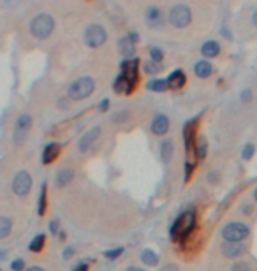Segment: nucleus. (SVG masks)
<instances>
[{"instance_id":"nucleus-3","label":"nucleus","mask_w":257,"mask_h":271,"mask_svg":"<svg viewBox=\"0 0 257 271\" xmlns=\"http://www.w3.org/2000/svg\"><path fill=\"white\" fill-rule=\"evenodd\" d=\"M93 90H95V81L88 76H83V78L71 83L69 88H67V95L73 101H85L92 95Z\"/></svg>"},{"instance_id":"nucleus-4","label":"nucleus","mask_w":257,"mask_h":271,"mask_svg":"<svg viewBox=\"0 0 257 271\" xmlns=\"http://www.w3.org/2000/svg\"><path fill=\"white\" fill-rule=\"evenodd\" d=\"M108 41V32H106V28L102 25H88L85 28V32H83V42H85V46L88 48H101L104 46V42Z\"/></svg>"},{"instance_id":"nucleus-14","label":"nucleus","mask_w":257,"mask_h":271,"mask_svg":"<svg viewBox=\"0 0 257 271\" xmlns=\"http://www.w3.org/2000/svg\"><path fill=\"white\" fill-rule=\"evenodd\" d=\"M194 74L201 79L210 78L211 74H213V65H211L208 60H199V62H196V65H194Z\"/></svg>"},{"instance_id":"nucleus-17","label":"nucleus","mask_w":257,"mask_h":271,"mask_svg":"<svg viewBox=\"0 0 257 271\" xmlns=\"http://www.w3.org/2000/svg\"><path fill=\"white\" fill-rule=\"evenodd\" d=\"M60 153V146L56 143H50L44 152H42V164H51L53 161H56V157Z\"/></svg>"},{"instance_id":"nucleus-29","label":"nucleus","mask_w":257,"mask_h":271,"mask_svg":"<svg viewBox=\"0 0 257 271\" xmlns=\"http://www.w3.org/2000/svg\"><path fill=\"white\" fill-rule=\"evenodd\" d=\"M23 268H25L23 259H16V261L11 262V270L13 271H23Z\"/></svg>"},{"instance_id":"nucleus-23","label":"nucleus","mask_w":257,"mask_h":271,"mask_svg":"<svg viewBox=\"0 0 257 271\" xmlns=\"http://www.w3.org/2000/svg\"><path fill=\"white\" fill-rule=\"evenodd\" d=\"M148 88L155 90V92H165L169 88V85H167V79H153V81L148 83Z\"/></svg>"},{"instance_id":"nucleus-26","label":"nucleus","mask_w":257,"mask_h":271,"mask_svg":"<svg viewBox=\"0 0 257 271\" xmlns=\"http://www.w3.org/2000/svg\"><path fill=\"white\" fill-rule=\"evenodd\" d=\"M150 56H152V62L161 64L162 58H164V53H162L161 48H152V50H150Z\"/></svg>"},{"instance_id":"nucleus-5","label":"nucleus","mask_w":257,"mask_h":271,"mask_svg":"<svg viewBox=\"0 0 257 271\" xmlns=\"http://www.w3.org/2000/svg\"><path fill=\"white\" fill-rule=\"evenodd\" d=\"M167 19L175 28H187L192 23V11L185 4H176L169 9Z\"/></svg>"},{"instance_id":"nucleus-27","label":"nucleus","mask_w":257,"mask_h":271,"mask_svg":"<svg viewBox=\"0 0 257 271\" xmlns=\"http://www.w3.org/2000/svg\"><path fill=\"white\" fill-rule=\"evenodd\" d=\"M145 71H147L148 74H157V72H161V65L155 64V62H148V64H145Z\"/></svg>"},{"instance_id":"nucleus-39","label":"nucleus","mask_w":257,"mask_h":271,"mask_svg":"<svg viewBox=\"0 0 257 271\" xmlns=\"http://www.w3.org/2000/svg\"><path fill=\"white\" fill-rule=\"evenodd\" d=\"M50 229H51V233H56V224H55V222H51V224H50Z\"/></svg>"},{"instance_id":"nucleus-31","label":"nucleus","mask_w":257,"mask_h":271,"mask_svg":"<svg viewBox=\"0 0 257 271\" xmlns=\"http://www.w3.org/2000/svg\"><path fill=\"white\" fill-rule=\"evenodd\" d=\"M194 167H196V164L194 162H187L185 164V171H187V175H185V178H190V175H192V171H194Z\"/></svg>"},{"instance_id":"nucleus-35","label":"nucleus","mask_w":257,"mask_h":271,"mask_svg":"<svg viewBox=\"0 0 257 271\" xmlns=\"http://www.w3.org/2000/svg\"><path fill=\"white\" fill-rule=\"evenodd\" d=\"M25 271H46V270L41 268V266H32V268H28V270H25Z\"/></svg>"},{"instance_id":"nucleus-8","label":"nucleus","mask_w":257,"mask_h":271,"mask_svg":"<svg viewBox=\"0 0 257 271\" xmlns=\"http://www.w3.org/2000/svg\"><path fill=\"white\" fill-rule=\"evenodd\" d=\"M11 189H13V192L16 194L18 198H25V196H28L30 190H32V175L25 169L18 171L13 178Z\"/></svg>"},{"instance_id":"nucleus-20","label":"nucleus","mask_w":257,"mask_h":271,"mask_svg":"<svg viewBox=\"0 0 257 271\" xmlns=\"http://www.w3.org/2000/svg\"><path fill=\"white\" fill-rule=\"evenodd\" d=\"M173 155H175V143L171 141V139H164V141L161 143V157H162V161L167 164V162H171Z\"/></svg>"},{"instance_id":"nucleus-36","label":"nucleus","mask_w":257,"mask_h":271,"mask_svg":"<svg viewBox=\"0 0 257 271\" xmlns=\"http://www.w3.org/2000/svg\"><path fill=\"white\" fill-rule=\"evenodd\" d=\"M125 271H147V270H141V268H138V266H128Z\"/></svg>"},{"instance_id":"nucleus-10","label":"nucleus","mask_w":257,"mask_h":271,"mask_svg":"<svg viewBox=\"0 0 257 271\" xmlns=\"http://www.w3.org/2000/svg\"><path fill=\"white\" fill-rule=\"evenodd\" d=\"M101 127H93V129H90L88 132H85V136H83L81 139H79V152L81 153H87L90 148H92V145L95 141H99V136H101Z\"/></svg>"},{"instance_id":"nucleus-22","label":"nucleus","mask_w":257,"mask_h":271,"mask_svg":"<svg viewBox=\"0 0 257 271\" xmlns=\"http://www.w3.org/2000/svg\"><path fill=\"white\" fill-rule=\"evenodd\" d=\"M11 229H13V222H11L9 217L2 215L0 217V238L5 239L7 236H9Z\"/></svg>"},{"instance_id":"nucleus-9","label":"nucleus","mask_w":257,"mask_h":271,"mask_svg":"<svg viewBox=\"0 0 257 271\" xmlns=\"http://www.w3.org/2000/svg\"><path fill=\"white\" fill-rule=\"evenodd\" d=\"M122 76L127 78L136 87L139 81V60L138 58L125 60L124 64H122Z\"/></svg>"},{"instance_id":"nucleus-30","label":"nucleus","mask_w":257,"mask_h":271,"mask_svg":"<svg viewBox=\"0 0 257 271\" xmlns=\"http://www.w3.org/2000/svg\"><path fill=\"white\" fill-rule=\"evenodd\" d=\"M254 152H256L254 145H247V146L243 148V159H245V161H248V159L254 155Z\"/></svg>"},{"instance_id":"nucleus-12","label":"nucleus","mask_w":257,"mask_h":271,"mask_svg":"<svg viewBox=\"0 0 257 271\" xmlns=\"http://www.w3.org/2000/svg\"><path fill=\"white\" fill-rule=\"evenodd\" d=\"M169 118L165 115H157L155 118L152 120V125H150V129L155 136H164V134L169 132Z\"/></svg>"},{"instance_id":"nucleus-28","label":"nucleus","mask_w":257,"mask_h":271,"mask_svg":"<svg viewBox=\"0 0 257 271\" xmlns=\"http://www.w3.org/2000/svg\"><path fill=\"white\" fill-rule=\"evenodd\" d=\"M122 253H124V248L118 247V248H115V250H108V252H106L104 255H106L108 259H118L120 255H122Z\"/></svg>"},{"instance_id":"nucleus-33","label":"nucleus","mask_w":257,"mask_h":271,"mask_svg":"<svg viewBox=\"0 0 257 271\" xmlns=\"http://www.w3.org/2000/svg\"><path fill=\"white\" fill-rule=\"evenodd\" d=\"M74 271H88V266L87 264H79V266L74 268Z\"/></svg>"},{"instance_id":"nucleus-24","label":"nucleus","mask_w":257,"mask_h":271,"mask_svg":"<svg viewBox=\"0 0 257 271\" xmlns=\"http://www.w3.org/2000/svg\"><path fill=\"white\" fill-rule=\"evenodd\" d=\"M44 243H46V236L44 235H37L36 238L32 239V243H30V250L32 252H41L42 248H44Z\"/></svg>"},{"instance_id":"nucleus-38","label":"nucleus","mask_w":257,"mask_h":271,"mask_svg":"<svg viewBox=\"0 0 257 271\" xmlns=\"http://www.w3.org/2000/svg\"><path fill=\"white\" fill-rule=\"evenodd\" d=\"M69 255H73V248H67V250H65L64 257H65V259H69Z\"/></svg>"},{"instance_id":"nucleus-13","label":"nucleus","mask_w":257,"mask_h":271,"mask_svg":"<svg viewBox=\"0 0 257 271\" xmlns=\"http://www.w3.org/2000/svg\"><path fill=\"white\" fill-rule=\"evenodd\" d=\"M245 252H247V247H245L243 243H229V241H225V243L222 245V253L229 259L241 257Z\"/></svg>"},{"instance_id":"nucleus-11","label":"nucleus","mask_w":257,"mask_h":271,"mask_svg":"<svg viewBox=\"0 0 257 271\" xmlns=\"http://www.w3.org/2000/svg\"><path fill=\"white\" fill-rule=\"evenodd\" d=\"M145 19H147V25L150 28H159L164 23V14H162V11L159 9L157 5H152V7H148L147 9Z\"/></svg>"},{"instance_id":"nucleus-6","label":"nucleus","mask_w":257,"mask_h":271,"mask_svg":"<svg viewBox=\"0 0 257 271\" xmlns=\"http://www.w3.org/2000/svg\"><path fill=\"white\" fill-rule=\"evenodd\" d=\"M250 236V229L243 222H229L222 229V238L229 243H241Z\"/></svg>"},{"instance_id":"nucleus-15","label":"nucleus","mask_w":257,"mask_h":271,"mask_svg":"<svg viewBox=\"0 0 257 271\" xmlns=\"http://www.w3.org/2000/svg\"><path fill=\"white\" fill-rule=\"evenodd\" d=\"M185 83H187V76H185V72L182 69L173 71V72L169 74V78H167V85H169V88H173V90L182 88Z\"/></svg>"},{"instance_id":"nucleus-40","label":"nucleus","mask_w":257,"mask_h":271,"mask_svg":"<svg viewBox=\"0 0 257 271\" xmlns=\"http://www.w3.org/2000/svg\"><path fill=\"white\" fill-rule=\"evenodd\" d=\"M254 199L257 201V189H256V192H254Z\"/></svg>"},{"instance_id":"nucleus-25","label":"nucleus","mask_w":257,"mask_h":271,"mask_svg":"<svg viewBox=\"0 0 257 271\" xmlns=\"http://www.w3.org/2000/svg\"><path fill=\"white\" fill-rule=\"evenodd\" d=\"M46 213V185H42L41 196H39V215Z\"/></svg>"},{"instance_id":"nucleus-16","label":"nucleus","mask_w":257,"mask_h":271,"mask_svg":"<svg viewBox=\"0 0 257 271\" xmlns=\"http://www.w3.org/2000/svg\"><path fill=\"white\" fill-rule=\"evenodd\" d=\"M74 178V173L73 169H69V167H64V169H60L58 173H56V187H60V189H64V187H67V185L73 181Z\"/></svg>"},{"instance_id":"nucleus-37","label":"nucleus","mask_w":257,"mask_h":271,"mask_svg":"<svg viewBox=\"0 0 257 271\" xmlns=\"http://www.w3.org/2000/svg\"><path fill=\"white\" fill-rule=\"evenodd\" d=\"M252 23H254V27H257V11L252 13Z\"/></svg>"},{"instance_id":"nucleus-1","label":"nucleus","mask_w":257,"mask_h":271,"mask_svg":"<svg viewBox=\"0 0 257 271\" xmlns=\"http://www.w3.org/2000/svg\"><path fill=\"white\" fill-rule=\"evenodd\" d=\"M196 229V212L188 210L184 215H180L176 222L171 227V238L175 241H184L188 238V235Z\"/></svg>"},{"instance_id":"nucleus-7","label":"nucleus","mask_w":257,"mask_h":271,"mask_svg":"<svg viewBox=\"0 0 257 271\" xmlns=\"http://www.w3.org/2000/svg\"><path fill=\"white\" fill-rule=\"evenodd\" d=\"M30 129H32V116L28 113H21L14 124L13 129V141L16 145H23L27 141L28 134H30Z\"/></svg>"},{"instance_id":"nucleus-34","label":"nucleus","mask_w":257,"mask_h":271,"mask_svg":"<svg viewBox=\"0 0 257 271\" xmlns=\"http://www.w3.org/2000/svg\"><path fill=\"white\" fill-rule=\"evenodd\" d=\"M108 104H110V102H108V99H104V101L101 102V106H99V109H101V111H106V108H108Z\"/></svg>"},{"instance_id":"nucleus-19","label":"nucleus","mask_w":257,"mask_h":271,"mask_svg":"<svg viewBox=\"0 0 257 271\" xmlns=\"http://www.w3.org/2000/svg\"><path fill=\"white\" fill-rule=\"evenodd\" d=\"M220 53V46L217 41H206L201 48V55L206 56V58H215Z\"/></svg>"},{"instance_id":"nucleus-18","label":"nucleus","mask_w":257,"mask_h":271,"mask_svg":"<svg viewBox=\"0 0 257 271\" xmlns=\"http://www.w3.org/2000/svg\"><path fill=\"white\" fill-rule=\"evenodd\" d=\"M136 44H134L128 37H124L122 41L118 42V48H120V53H122V56H125L127 60H132L134 53H136Z\"/></svg>"},{"instance_id":"nucleus-32","label":"nucleus","mask_w":257,"mask_h":271,"mask_svg":"<svg viewBox=\"0 0 257 271\" xmlns=\"http://www.w3.org/2000/svg\"><path fill=\"white\" fill-rule=\"evenodd\" d=\"M241 99H243V102H248L252 99V92H250V90H245V92L241 93Z\"/></svg>"},{"instance_id":"nucleus-21","label":"nucleus","mask_w":257,"mask_h":271,"mask_svg":"<svg viewBox=\"0 0 257 271\" xmlns=\"http://www.w3.org/2000/svg\"><path fill=\"white\" fill-rule=\"evenodd\" d=\"M141 262H145L147 266H155L159 264V255H157L155 250H143L141 252Z\"/></svg>"},{"instance_id":"nucleus-2","label":"nucleus","mask_w":257,"mask_h":271,"mask_svg":"<svg viewBox=\"0 0 257 271\" xmlns=\"http://www.w3.org/2000/svg\"><path fill=\"white\" fill-rule=\"evenodd\" d=\"M53 30H55V19L48 13L37 14L36 18L32 19V23H30V34L39 41L48 39L53 34Z\"/></svg>"}]
</instances>
